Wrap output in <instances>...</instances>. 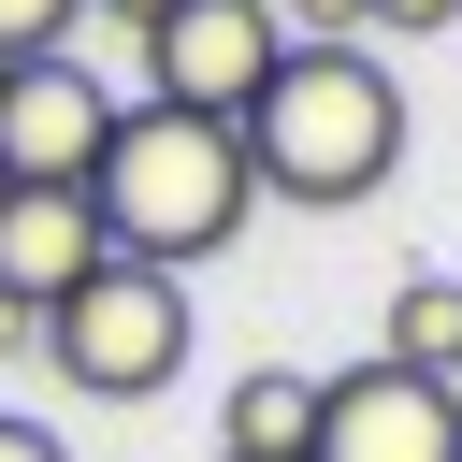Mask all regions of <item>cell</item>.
Instances as JSON below:
<instances>
[{
  "mask_svg": "<svg viewBox=\"0 0 462 462\" xmlns=\"http://www.w3.org/2000/svg\"><path fill=\"white\" fill-rule=\"evenodd\" d=\"M260 202H303V217H346L404 173V87L375 43H289V72L260 87V116L231 130Z\"/></svg>",
  "mask_w": 462,
  "mask_h": 462,
  "instance_id": "cell-1",
  "label": "cell"
},
{
  "mask_svg": "<svg viewBox=\"0 0 462 462\" xmlns=\"http://www.w3.org/2000/svg\"><path fill=\"white\" fill-rule=\"evenodd\" d=\"M87 217H101V260H144V274H202L245 217H260V173L217 116H173V101H116V144L87 173Z\"/></svg>",
  "mask_w": 462,
  "mask_h": 462,
  "instance_id": "cell-2",
  "label": "cell"
},
{
  "mask_svg": "<svg viewBox=\"0 0 462 462\" xmlns=\"http://www.w3.org/2000/svg\"><path fill=\"white\" fill-rule=\"evenodd\" d=\"M188 346H202V318H188V274H144V260H101L58 318H43V346L29 361H58L87 404H159L173 375H188Z\"/></svg>",
  "mask_w": 462,
  "mask_h": 462,
  "instance_id": "cell-3",
  "label": "cell"
},
{
  "mask_svg": "<svg viewBox=\"0 0 462 462\" xmlns=\"http://www.w3.org/2000/svg\"><path fill=\"white\" fill-rule=\"evenodd\" d=\"M274 72H289V29H274V0H173V14L144 29V101H173V116H217V130H245Z\"/></svg>",
  "mask_w": 462,
  "mask_h": 462,
  "instance_id": "cell-4",
  "label": "cell"
},
{
  "mask_svg": "<svg viewBox=\"0 0 462 462\" xmlns=\"http://www.w3.org/2000/svg\"><path fill=\"white\" fill-rule=\"evenodd\" d=\"M116 144V87L72 58H14L0 72V188H87Z\"/></svg>",
  "mask_w": 462,
  "mask_h": 462,
  "instance_id": "cell-5",
  "label": "cell"
},
{
  "mask_svg": "<svg viewBox=\"0 0 462 462\" xmlns=\"http://www.w3.org/2000/svg\"><path fill=\"white\" fill-rule=\"evenodd\" d=\"M303 462H462V390L448 375H404V361L318 375V448Z\"/></svg>",
  "mask_w": 462,
  "mask_h": 462,
  "instance_id": "cell-6",
  "label": "cell"
},
{
  "mask_svg": "<svg viewBox=\"0 0 462 462\" xmlns=\"http://www.w3.org/2000/svg\"><path fill=\"white\" fill-rule=\"evenodd\" d=\"M87 274H101L87 188H0V303H14V318H58Z\"/></svg>",
  "mask_w": 462,
  "mask_h": 462,
  "instance_id": "cell-7",
  "label": "cell"
},
{
  "mask_svg": "<svg viewBox=\"0 0 462 462\" xmlns=\"http://www.w3.org/2000/svg\"><path fill=\"white\" fill-rule=\"evenodd\" d=\"M303 448H318V375H303V361L231 375V404H217V462H303Z\"/></svg>",
  "mask_w": 462,
  "mask_h": 462,
  "instance_id": "cell-8",
  "label": "cell"
},
{
  "mask_svg": "<svg viewBox=\"0 0 462 462\" xmlns=\"http://www.w3.org/2000/svg\"><path fill=\"white\" fill-rule=\"evenodd\" d=\"M375 346H390L404 375H462V274H404L390 318H375Z\"/></svg>",
  "mask_w": 462,
  "mask_h": 462,
  "instance_id": "cell-9",
  "label": "cell"
},
{
  "mask_svg": "<svg viewBox=\"0 0 462 462\" xmlns=\"http://www.w3.org/2000/svg\"><path fill=\"white\" fill-rule=\"evenodd\" d=\"M72 14L87 0H0V72L14 58H72Z\"/></svg>",
  "mask_w": 462,
  "mask_h": 462,
  "instance_id": "cell-10",
  "label": "cell"
},
{
  "mask_svg": "<svg viewBox=\"0 0 462 462\" xmlns=\"http://www.w3.org/2000/svg\"><path fill=\"white\" fill-rule=\"evenodd\" d=\"M289 43H361V0H274Z\"/></svg>",
  "mask_w": 462,
  "mask_h": 462,
  "instance_id": "cell-11",
  "label": "cell"
},
{
  "mask_svg": "<svg viewBox=\"0 0 462 462\" xmlns=\"http://www.w3.org/2000/svg\"><path fill=\"white\" fill-rule=\"evenodd\" d=\"M448 14H462V0H361V29H404V43H419V29H448Z\"/></svg>",
  "mask_w": 462,
  "mask_h": 462,
  "instance_id": "cell-12",
  "label": "cell"
},
{
  "mask_svg": "<svg viewBox=\"0 0 462 462\" xmlns=\"http://www.w3.org/2000/svg\"><path fill=\"white\" fill-rule=\"evenodd\" d=\"M0 462H72V448H58L43 419H0Z\"/></svg>",
  "mask_w": 462,
  "mask_h": 462,
  "instance_id": "cell-13",
  "label": "cell"
},
{
  "mask_svg": "<svg viewBox=\"0 0 462 462\" xmlns=\"http://www.w3.org/2000/svg\"><path fill=\"white\" fill-rule=\"evenodd\" d=\"M87 14H116V29H130V43H144V29H159V14H173V0H87Z\"/></svg>",
  "mask_w": 462,
  "mask_h": 462,
  "instance_id": "cell-14",
  "label": "cell"
},
{
  "mask_svg": "<svg viewBox=\"0 0 462 462\" xmlns=\"http://www.w3.org/2000/svg\"><path fill=\"white\" fill-rule=\"evenodd\" d=\"M29 346H43V318H14V303H0V361H29Z\"/></svg>",
  "mask_w": 462,
  "mask_h": 462,
  "instance_id": "cell-15",
  "label": "cell"
},
{
  "mask_svg": "<svg viewBox=\"0 0 462 462\" xmlns=\"http://www.w3.org/2000/svg\"><path fill=\"white\" fill-rule=\"evenodd\" d=\"M448 390H462V375H448Z\"/></svg>",
  "mask_w": 462,
  "mask_h": 462,
  "instance_id": "cell-16",
  "label": "cell"
}]
</instances>
